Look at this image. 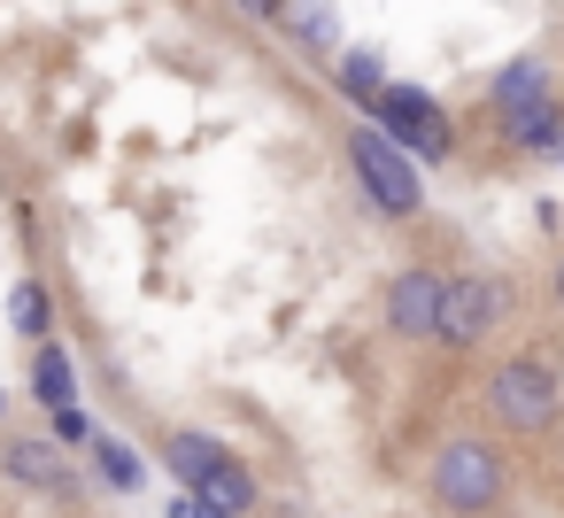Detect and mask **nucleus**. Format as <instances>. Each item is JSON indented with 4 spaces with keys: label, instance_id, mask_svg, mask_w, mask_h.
Returning a JSON list of instances; mask_svg holds the SVG:
<instances>
[{
    "label": "nucleus",
    "instance_id": "obj_1",
    "mask_svg": "<svg viewBox=\"0 0 564 518\" xmlns=\"http://www.w3.org/2000/svg\"><path fill=\"white\" fill-rule=\"evenodd\" d=\"M502 487H510V464L495 441H448L433 456V503L448 518H487L502 503Z\"/></svg>",
    "mask_w": 564,
    "mask_h": 518
},
{
    "label": "nucleus",
    "instance_id": "obj_2",
    "mask_svg": "<svg viewBox=\"0 0 564 518\" xmlns=\"http://www.w3.org/2000/svg\"><path fill=\"white\" fill-rule=\"evenodd\" d=\"M348 171H356V186L371 194V209H379V217H417V209H425L417 163H410L379 125H356V132H348Z\"/></svg>",
    "mask_w": 564,
    "mask_h": 518
},
{
    "label": "nucleus",
    "instance_id": "obj_3",
    "mask_svg": "<svg viewBox=\"0 0 564 518\" xmlns=\"http://www.w3.org/2000/svg\"><path fill=\"white\" fill-rule=\"evenodd\" d=\"M487 410H495V425H510V433H541V425H556L564 387H556V371H549L541 356H510V364L487 371Z\"/></svg>",
    "mask_w": 564,
    "mask_h": 518
},
{
    "label": "nucleus",
    "instance_id": "obj_4",
    "mask_svg": "<svg viewBox=\"0 0 564 518\" xmlns=\"http://www.w3.org/2000/svg\"><path fill=\"white\" fill-rule=\"evenodd\" d=\"M379 132H387L402 155H417V163H448V155H456V125H448L441 101L417 94V86H387V94H379Z\"/></svg>",
    "mask_w": 564,
    "mask_h": 518
},
{
    "label": "nucleus",
    "instance_id": "obj_5",
    "mask_svg": "<svg viewBox=\"0 0 564 518\" xmlns=\"http://www.w3.org/2000/svg\"><path fill=\"white\" fill-rule=\"evenodd\" d=\"M502 310H510V287L502 279H448V302H441V341L448 348H479L495 325H502Z\"/></svg>",
    "mask_w": 564,
    "mask_h": 518
},
{
    "label": "nucleus",
    "instance_id": "obj_6",
    "mask_svg": "<svg viewBox=\"0 0 564 518\" xmlns=\"http://www.w3.org/2000/svg\"><path fill=\"white\" fill-rule=\"evenodd\" d=\"M441 302H448V279L441 271H394V287H387V333H402V341H441Z\"/></svg>",
    "mask_w": 564,
    "mask_h": 518
},
{
    "label": "nucleus",
    "instance_id": "obj_7",
    "mask_svg": "<svg viewBox=\"0 0 564 518\" xmlns=\"http://www.w3.org/2000/svg\"><path fill=\"white\" fill-rule=\"evenodd\" d=\"M487 94H495V109H502V117H525V109L556 101V94H549V63H541V55H518V63H502Z\"/></svg>",
    "mask_w": 564,
    "mask_h": 518
},
{
    "label": "nucleus",
    "instance_id": "obj_8",
    "mask_svg": "<svg viewBox=\"0 0 564 518\" xmlns=\"http://www.w3.org/2000/svg\"><path fill=\"white\" fill-rule=\"evenodd\" d=\"M502 140H510L518 155H564V109L541 101V109H525V117H502Z\"/></svg>",
    "mask_w": 564,
    "mask_h": 518
},
{
    "label": "nucleus",
    "instance_id": "obj_9",
    "mask_svg": "<svg viewBox=\"0 0 564 518\" xmlns=\"http://www.w3.org/2000/svg\"><path fill=\"white\" fill-rule=\"evenodd\" d=\"M225 464H232V456H225V441H209V433H171V472H178L194 495H202V479H209V472H225Z\"/></svg>",
    "mask_w": 564,
    "mask_h": 518
},
{
    "label": "nucleus",
    "instance_id": "obj_10",
    "mask_svg": "<svg viewBox=\"0 0 564 518\" xmlns=\"http://www.w3.org/2000/svg\"><path fill=\"white\" fill-rule=\"evenodd\" d=\"M9 479H24V487H70L55 441H9Z\"/></svg>",
    "mask_w": 564,
    "mask_h": 518
},
{
    "label": "nucleus",
    "instance_id": "obj_11",
    "mask_svg": "<svg viewBox=\"0 0 564 518\" xmlns=\"http://www.w3.org/2000/svg\"><path fill=\"white\" fill-rule=\"evenodd\" d=\"M32 387H40V402H47V410H70V402H78V371H70V356H63L55 341L32 356Z\"/></svg>",
    "mask_w": 564,
    "mask_h": 518
},
{
    "label": "nucleus",
    "instance_id": "obj_12",
    "mask_svg": "<svg viewBox=\"0 0 564 518\" xmlns=\"http://www.w3.org/2000/svg\"><path fill=\"white\" fill-rule=\"evenodd\" d=\"M9 325H17L24 341H40V348H47V333H55V302H47V287H40V279H24V287L9 294Z\"/></svg>",
    "mask_w": 564,
    "mask_h": 518
},
{
    "label": "nucleus",
    "instance_id": "obj_13",
    "mask_svg": "<svg viewBox=\"0 0 564 518\" xmlns=\"http://www.w3.org/2000/svg\"><path fill=\"white\" fill-rule=\"evenodd\" d=\"M248 503H256V479H248L240 464H225V472L202 479V510H217V518H248Z\"/></svg>",
    "mask_w": 564,
    "mask_h": 518
},
{
    "label": "nucleus",
    "instance_id": "obj_14",
    "mask_svg": "<svg viewBox=\"0 0 564 518\" xmlns=\"http://www.w3.org/2000/svg\"><path fill=\"white\" fill-rule=\"evenodd\" d=\"M94 464H101V479H109L117 495H132V487H140V456H132V441L101 433V441H94Z\"/></svg>",
    "mask_w": 564,
    "mask_h": 518
},
{
    "label": "nucleus",
    "instance_id": "obj_15",
    "mask_svg": "<svg viewBox=\"0 0 564 518\" xmlns=\"http://www.w3.org/2000/svg\"><path fill=\"white\" fill-rule=\"evenodd\" d=\"M340 94H348V101H379V94H387L379 55H364V47H356V55H340Z\"/></svg>",
    "mask_w": 564,
    "mask_h": 518
},
{
    "label": "nucleus",
    "instance_id": "obj_16",
    "mask_svg": "<svg viewBox=\"0 0 564 518\" xmlns=\"http://www.w3.org/2000/svg\"><path fill=\"white\" fill-rule=\"evenodd\" d=\"M286 24H294L310 47H325V40H333V0H286Z\"/></svg>",
    "mask_w": 564,
    "mask_h": 518
},
{
    "label": "nucleus",
    "instance_id": "obj_17",
    "mask_svg": "<svg viewBox=\"0 0 564 518\" xmlns=\"http://www.w3.org/2000/svg\"><path fill=\"white\" fill-rule=\"evenodd\" d=\"M55 433H63V441H101V433H94L78 410H55Z\"/></svg>",
    "mask_w": 564,
    "mask_h": 518
},
{
    "label": "nucleus",
    "instance_id": "obj_18",
    "mask_svg": "<svg viewBox=\"0 0 564 518\" xmlns=\"http://www.w3.org/2000/svg\"><path fill=\"white\" fill-rule=\"evenodd\" d=\"M163 518H209V510H202V495H178V503H171Z\"/></svg>",
    "mask_w": 564,
    "mask_h": 518
},
{
    "label": "nucleus",
    "instance_id": "obj_19",
    "mask_svg": "<svg viewBox=\"0 0 564 518\" xmlns=\"http://www.w3.org/2000/svg\"><path fill=\"white\" fill-rule=\"evenodd\" d=\"M556 302H564V256H556Z\"/></svg>",
    "mask_w": 564,
    "mask_h": 518
},
{
    "label": "nucleus",
    "instance_id": "obj_20",
    "mask_svg": "<svg viewBox=\"0 0 564 518\" xmlns=\"http://www.w3.org/2000/svg\"><path fill=\"white\" fill-rule=\"evenodd\" d=\"M0 410H9V395H0Z\"/></svg>",
    "mask_w": 564,
    "mask_h": 518
}]
</instances>
